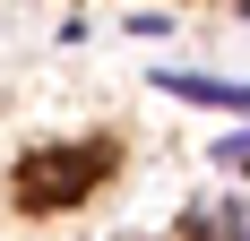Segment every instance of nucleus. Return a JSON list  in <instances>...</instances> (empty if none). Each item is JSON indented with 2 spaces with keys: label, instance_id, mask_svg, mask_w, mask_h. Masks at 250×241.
Here are the masks:
<instances>
[{
  "label": "nucleus",
  "instance_id": "nucleus-1",
  "mask_svg": "<svg viewBox=\"0 0 250 241\" xmlns=\"http://www.w3.org/2000/svg\"><path fill=\"white\" fill-rule=\"evenodd\" d=\"M121 164V146L112 138H69V146H35L18 164V198L35 207V216H61V207H78V198L95 190L104 172Z\"/></svg>",
  "mask_w": 250,
  "mask_h": 241
},
{
  "label": "nucleus",
  "instance_id": "nucleus-2",
  "mask_svg": "<svg viewBox=\"0 0 250 241\" xmlns=\"http://www.w3.org/2000/svg\"><path fill=\"white\" fill-rule=\"evenodd\" d=\"M155 86L173 103H199V112H233L250 120V78H199V69H155Z\"/></svg>",
  "mask_w": 250,
  "mask_h": 241
},
{
  "label": "nucleus",
  "instance_id": "nucleus-3",
  "mask_svg": "<svg viewBox=\"0 0 250 241\" xmlns=\"http://www.w3.org/2000/svg\"><path fill=\"white\" fill-rule=\"evenodd\" d=\"M181 241H250V190L216 198V207H190L181 216Z\"/></svg>",
  "mask_w": 250,
  "mask_h": 241
},
{
  "label": "nucleus",
  "instance_id": "nucleus-4",
  "mask_svg": "<svg viewBox=\"0 0 250 241\" xmlns=\"http://www.w3.org/2000/svg\"><path fill=\"white\" fill-rule=\"evenodd\" d=\"M207 164H216V172H250V120H233L225 138L207 146Z\"/></svg>",
  "mask_w": 250,
  "mask_h": 241
},
{
  "label": "nucleus",
  "instance_id": "nucleus-5",
  "mask_svg": "<svg viewBox=\"0 0 250 241\" xmlns=\"http://www.w3.org/2000/svg\"><path fill=\"white\" fill-rule=\"evenodd\" d=\"M121 26H129V35H138V43H164V35H173V18H164V9H129Z\"/></svg>",
  "mask_w": 250,
  "mask_h": 241
},
{
  "label": "nucleus",
  "instance_id": "nucleus-6",
  "mask_svg": "<svg viewBox=\"0 0 250 241\" xmlns=\"http://www.w3.org/2000/svg\"><path fill=\"white\" fill-rule=\"evenodd\" d=\"M233 18H250V0H233Z\"/></svg>",
  "mask_w": 250,
  "mask_h": 241
}]
</instances>
